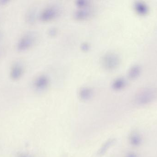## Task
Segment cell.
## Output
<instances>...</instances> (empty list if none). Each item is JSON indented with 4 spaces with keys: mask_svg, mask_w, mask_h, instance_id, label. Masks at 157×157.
<instances>
[{
    "mask_svg": "<svg viewBox=\"0 0 157 157\" xmlns=\"http://www.w3.org/2000/svg\"><path fill=\"white\" fill-rule=\"evenodd\" d=\"M24 72V67L23 64L19 61L14 63L10 70V75L13 80H17L20 78Z\"/></svg>",
    "mask_w": 157,
    "mask_h": 157,
    "instance_id": "cell-7",
    "label": "cell"
},
{
    "mask_svg": "<svg viewBox=\"0 0 157 157\" xmlns=\"http://www.w3.org/2000/svg\"><path fill=\"white\" fill-rule=\"evenodd\" d=\"M35 13L34 9H30L26 14L27 20L29 23H33L35 20Z\"/></svg>",
    "mask_w": 157,
    "mask_h": 157,
    "instance_id": "cell-14",
    "label": "cell"
},
{
    "mask_svg": "<svg viewBox=\"0 0 157 157\" xmlns=\"http://www.w3.org/2000/svg\"><path fill=\"white\" fill-rule=\"evenodd\" d=\"M73 17L75 19L78 21H84L91 17L92 15V11L89 7L78 8L74 13Z\"/></svg>",
    "mask_w": 157,
    "mask_h": 157,
    "instance_id": "cell-5",
    "label": "cell"
},
{
    "mask_svg": "<svg viewBox=\"0 0 157 157\" xmlns=\"http://www.w3.org/2000/svg\"><path fill=\"white\" fill-rule=\"evenodd\" d=\"M78 96L81 100H87L92 98L93 96V91L92 88L88 86L82 87L78 91Z\"/></svg>",
    "mask_w": 157,
    "mask_h": 157,
    "instance_id": "cell-9",
    "label": "cell"
},
{
    "mask_svg": "<svg viewBox=\"0 0 157 157\" xmlns=\"http://www.w3.org/2000/svg\"><path fill=\"white\" fill-rule=\"evenodd\" d=\"M133 7L136 13L142 16L146 15L149 12L148 6L144 2H136L134 4Z\"/></svg>",
    "mask_w": 157,
    "mask_h": 157,
    "instance_id": "cell-8",
    "label": "cell"
},
{
    "mask_svg": "<svg viewBox=\"0 0 157 157\" xmlns=\"http://www.w3.org/2000/svg\"><path fill=\"white\" fill-rule=\"evenodd\" d=\"M49 84V78L47 76L40 75L35 78L33 82V85L36 89L42 90L47 88Z\"/></svg>",
    "mask_w": 157,
    "mask_h": 157,
    "instance_id": "cell-6",
    "label": "cell"
},
{
    "mask_svg": "<svg viewBox=\"0 0 157 157\" xmlns=\"http://www.w3.org/2000/svg\"><path fill=\"white\" fill-rule=\"evenodd\" d=\"M76 4L78 6V8H84V7H89V2L86 0H79L77 1Z\"/></svg>",
    "mask_w": 157,
    "mask_h": 157,
    "instance_id": "cell-15",
    "label": "cell"
},
{
    "mask_svg": "<svg viewBox=\"0 0 157 157\" xmlns=\"http://www.w3.org/2000/svg\"><path fill=\"white\" fill-rule=\"evenodd\" d=\"M59 13V7L54 5L48 6L40 12L39 15L40 19L43 22L52 21L58 17Z\"/></svg>",
    "mask_w": 157,
    "mask_h": 157,
    "instance_id": "cell-4",
    "label": "cell"
},
{
    "mask_svg": "<svg viewBox=\"0 0 157 157\" xmlns=\"http://www.w3.org/2000/svg\"><path fill=\"white\" fill-rule=\"evenodd\" d=\"M82 48L84 50H87L89 49V45L87 43H85L82 45Z\"/></svg>",
    "mask_w": 157,
    "mask_h": 157,
    "instance_id": "cell-16",
    "label": "cell"
},
{
    "mask_svg": "<svg viewBox=\"0 0 157 157\" xmlns=\"http://www.w3.org/2000/svg\"><path fill=\"white\" fill-rule=\"evenodd\" d=\"M115 142L114 139H109L108 140L107 142H105L103 145L101 147L100 149L99 150L98 152V155L103 156L106 152L108 151V150L109 149L110 147L114 144Z\"/></svg>",
    "mask_w": 157,
    "mask_h": 157,
    "instance_id": "cell-13",
    "label": "cell"
},
{
    "mask_svg": "<svg viewBox=\"0 0 157 157\" xmlns=\"http://www.w3.org/2000/svg\"><path fill=\"white\" fill-rule=\"evenodd\" d=\"M126 81L124 78L122 77L115 78L112 83V87L115 90L119 91L124 88L126 85Z\"/></svg>",
    "mask_w": 157,
    "mask_h": 157,
    "instance_id": "cell-11",
    "label": "cell"
},
{
    "mask_svg": "<svg viewBox=\"0 0 157 157\" xmlns=\"http://www.w3.org/2000/svg\"><path fill=\"white\" fill-rule=\"evenodd\" d=\"M141 71L142 69L140 65H133L128 71V77L132 80L136 79L140 76Z\"/></svg>",
    "mask_w": 157,
    "mask_h": 157,
    "instance_id": "cell-12",
    "label": "cell"
},
{
    "mask_svg": "<svg viewBox=\"0 0 157 157\" xmlns=\"http://www.w3.org/2000/svg\"><path fill=\"white\" fill-rule=\"evenodd\" d=\"M36 40L37 36L36 33L33 32L25 33L17 41V48L18 50H25L34 45Z\"/></svg>",
    "mask_w": 157,
    "mask_h": 157,
    "instance_id": "cell-3",
    "label": "cell"
},
{
    "mask_svg": "<svg viewBox=\"0 0 157 157\" xmlns=\"http://www.w3.org/2000/svg\"><path fill=\"white\" fill-rule=\"evenodd\" d=\"M157 99V88L147 87L137 92L135 97V102L138 106L148 105Z\"/></svg>",
    "mask_w": 157,
    "mask_h": 157,
    "instance_id": "cell-1",
    "label": "cell"
},
{
    "mask_svg": "<svg viewBox=\"0 0 157 157\" xmlns=\"http://www.w3.org/2000/svg\"><path fill=\"white\" fill-rule=\"evenodd\" d=\"M126 157H137V156L135 153H129L126 156Z\"/></svg>",
    "mask_w": 157,
    "mask_h": 157,
    "instance_id": "cell-17",
    "label": "cell"
},
{
    "mask_svg": "<svg viewBox=\"0 0 157 157\" xmlns=\"http://www.w3.org/2000/svg\"><path fill=\"white\" fill-rule=\"evenodd\" d=\"M21 157H27L25 156H22Z\"/></svg>",
    "mask_w": 157,
    "mask_h": 157,
    "instance_id": "cell-19",
    "label": "cell"
},
{
    "mask_svg": "<svg viewBox=\"0 0 157 157\" xmlns=\"http://www.w3.org/2000/svg\"><path fill=\"white\" fill-rule=\"evenodd\" d=\"M129 143L132 146L138 147L142 144L143 142L142 136L139 133L133 132L129 137Z\"/></svg>",
    "mask_w": 157,
    "mask_h": 157,
    "instance_id": "cell-10",
    "label": "cell"
},
{
    "mask_svg": "<svg viewBox=\"0 0 157 157\" xmlns=\"http://www.w3.org/2000/svg\"><path fill=\"white\" fill-rule=\"evenodd\" d=\"M102 67L109 71H112L118 68L121 63V59L116 53L108 52L104 53L101 59Z\"/></svg>",
    "mask_w": 157,
    "mask_h": 157,
    "instance_id": "cell-2",
    "label": "cell"
},
{
    "mask_svg": "<svg viewBox=\"0 0 157 157\" xmlns=\"http://www.w3.org/2000/svg\"><path fill=\"white\" fill-rule=\"evenodd\" d=\"M8 1L7 0H1L0 1V5H5L7 3Z\"/></svg>",
    "mask_w": 157,
    "mask_h": 157,
    "instance_id": "cell-18",
    "label": "cell"
}]
</instances>
